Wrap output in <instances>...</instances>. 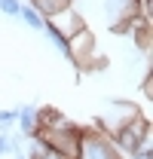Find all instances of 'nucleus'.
<instances>
[{
    "label": "nucleus",
    "mask_w": 153,
    "mask_h": 159,
    "mask_svg": "<svg viewBox=\"0 0 153 159\" xmlns=\"http://www.w3.org/2000/svg\"><path fill=\"white\" fill-rule=\"evenodd\" d=\"M31 6L37 9L43 19H52L55 12L67 9V6H74V0H31Z\"/></svg>",
    "instance_id": "423d86ee"
},
{
    "label": "nucleus",
    "mask_w": 153,
    "mask_h": 159,
    "mask_svg": "<svg viewBox=\"0 0 153 159\" xmlns=\"http://www.w3.org/2000/svg\"><path fill=\"white\" fill-rule=\"evenodd\" d=\"M37 159H64V156H58V153H52V150H46L43 156H37Z\"/></svg>",
    "instance_id": "f8f14e48"
},
{
    "label": "nucleus",
    "mask_w": 153,
    "mask_h": 159,
    "mask_svg": "<svg viewBox=\"0 0 153 159\" xmlns=\"http://www.w3.org/2000/svg\"><path fill=\"white\" fill-rule=\"evenodd\" d=\"M19 19L25 21V25H28L31 31H43V28H46V19L40 16V12L34 9V6H31V3H21V12H19Z\"/></svg>",
    "instance_id": "0eeeda50"
},
{
    "label": "nucleus",
    "mask_w": 153,
    "mask_h": 159,
    "mask_svg": "<svg viewBox=\"0 0 153 159\" xmlns=\"http://www.w3.org/2000/svg\"><path fill=\"white\" fill-rule=\"evenodd\" d=\"M67 58L74 61L80 70L92 67V61L98 58V49H95V37H92L89 28H83L80 34H74V37L67 40Z\"/></svg>",
    "instance_id": "f03ea898"
},
{
    "label": "nucleus",
    "mask_w": 153,
    "mask_h": 159,
    "mask_svg": "<svg viewBox=\"0 0 153 159\" xmlns=\"http://www.w3.org/2000/svg\"><path fill=\"white\" fill-rule=\"evenodd\" d=\"M12 159H28V156H25V153H16V156H12Z\"/></svg>",
    "instance_id": "ddd939ff"
},
{
    "label": "nucleus",
    "mask_w": 153,
    "mask_h": 159,
    "mask_svg": "<svg viewBox=\"0 0 153 159\" xmlns=\"http://www.w3.org/2000/svg\"><path fill=\"white\" fill-rule=\"evenodd\" d=\"M16 116H19L16 107H12V110H0V132H3V135H9V132L16 129Z\"/></svg>",
    "instance_id": "6e6552de"
},
{
    "label": "nucleus",
    "mask_w": 153,
    "mask_h": 159,
    "mask_svg": "<svg viewBox=\"0 0 153 159\" xmlns=\"http://www.w3.org/2000/svg\"><path fill=\"white\" fill-rule=\"evenodd\" d=\"M0 156H9V138L0 132Z\"/></svg>",
    "instance_id": "9b49d317"
},
{
    "label": "nucleus",
    "mask_w": 153,
    "mask_h": 159,
    "mask_svg": "<svg viewBox=\"0 0 153 159\" xmlns=\"http://www.w3.org/2000/svg\"><path fill=\"white\" fill-rule=\"evenodd\" d=\"M76 159H119L104 132H80V156Z\"/></svg>",
    "instance_id": "7ed1b4c3"
},
{
    "label": "nucleus",
    "mask_w": 153,
    "mask_h": 159,
    "mask_svg": "<svg viewBox=\"0 0 153 159\" xmlns=\"http://www.w3.org/2000/svg\"><path fill=\"white\" fill-rule=\"evenodd\" d=\"M6 138H9V156H16V153H21V150H25V138H21L19 132H9Z\"/></svg>",
    "instance_id": "9d476101"
},
{
    "label": "nucleus",
    "mask_w": 153,
    "mask_h": 159,
    "mask_svg": "<svg viewBox=\"0 0 153 159\" xmlns=\"http://www.w3.org/2000/svg\"><path fill=\"white\" fill-rule=\"evenodd\" d=\"M147 138H150V122H147L144 116H132L123 129H116L114 135H110V144H114V150L119 153V156L129 159Z\"/></svg>",
    "instance_id": "f257e3e1"
},
{
    "label": "nucleus",
    "mask_w": 153,
    "mask_h": 159,
    "mask_svg": "<svg viewBox=\"0 0 153 159\" xmlns=\"http://www.w3.org/2000/svg\"><path fill=\"white\" fill-rule=\"evenodd\" d=\"M0 12H3V16H9V19H19L21 3H19V0H0Z\"/></svg>",
    "instance_id": "1a4fd4ad"
},
{
    "label": "nucleus",
    "mask_w": 153,
    "mask_h": 159,
    "mask_svg": "<svg viewBox=\"0 0 153 159\" xmlns=\"http://www.w3.org/2000/svg\"><path fill=\"white\" fill-rule=\"evenodd\" d=\"M46 25H52L58 34L64 40H71L74 34H80L83 28H86V21H83V16L76 12L74 6H67V9H61V12H55L52 19H46Z\"/></svg>",
    "instance_id": "20e7f679"
},
{
    "label": "nucleus",
    "mask_w": 153,
    "mask_h": 159,
    "mask_svg": "<svg viewBox=\"0 0 153 159\" xmlns=\"http://www.w3.org/2000/svg\"><path fill=\"white\" fill-rule=\"evenodd\" d=\"M16 125H19V135L25 141L28 138H34L37 135V129H40V119H37V107L34 104H21V107H16Z\"/></svg>",
    "instance_id": "39448f33"
}]
</instances>
